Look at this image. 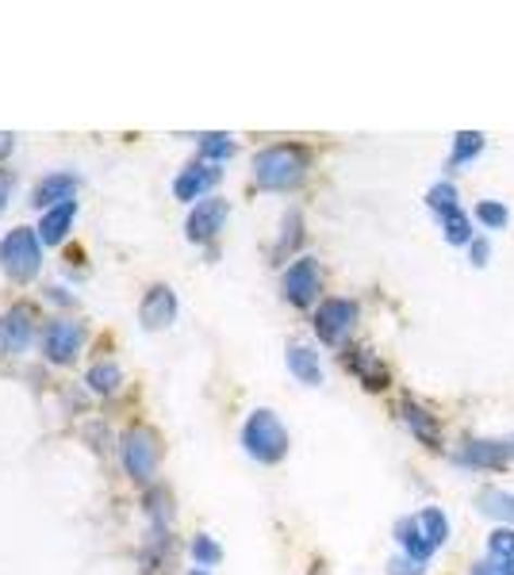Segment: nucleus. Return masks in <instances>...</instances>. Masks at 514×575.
<instances>
[{
    "label": "nucleus",
    "mask_w": 514,
    "mask_h": 575,
    "mask_svg": "<svg viewBox=\"0 0 514 575\" xmlns=\"http://www.w3.org/2000/svg\"><path fill=\"white\" fill-rule=\"evenodd\" d=\"M418 526H423V534L430 537L434 549H441V545L449 541V518L438 511V507H426V511H418Z\"/></svg>",
    "instance_id": "obj_27"
},
{
    "label": "nucleus",
    "mask_w": 514,
    "mask_h": 575,
    "mask_svg": "<svg viewBox=\"0 0 514 575\" xmlns=\"http://www.w3.org/2000/svg\"><path fill=\"white\" fill-rule=\"evenodd\" d=\"M85 384H89V391H97V396H115L123 384V368L115 365V361H97V365L89 368V376H85Z\"/></svg>",
    "instance_id": "obj_23"
},
{
    "label": "nucleus",
    "mask_w": 514,
    "mask_h": 575,
    "mask_svg": "<svg viewBox=\"0 0 514 575\" xmlns=\"http://www.w3.org/2000/svg\"><path fill=\"white\" fill-rule=\"evenodd\" d=\"M488 560L496 567H503L506 575H514V526H499L488 537Z\"/></svg>",
    "instance_id": "obj_22"
},
{
    "label": "nucleus",
    "mask_w": 514,
    "mask_h": 575,
    "mask_svg": "<svg viewBox=\"0 0 514 575\" xmlns=\"http://www.w3.org/2000/svg\"><path fill=\"white\" fill-rule=\"evenodd\" d=\"M361 318V308L353 300H342V296H330V300L318 303L315 311V334L318 341H327V346H342L346 338L353 334Z\"/></svg>",
    "instance_id": "obj_5"
},
{
    "label": "nucleus",
    "mask_w": 514,
    "mask_h": 575,
    "mask_svg": "<svg viewBox=\"0 0 514 575\" xmlns=\"http://www.w3.org/2000/svg\"><path fill=\"white\" fill-rule=\"evenodd\" d=\"M473 575H506V572L491 564V560H480V564H473Z\"/></svg>",
    "instance_id": "obj_35"
},
{
    "label": "nucleus",
    "mask_w": 514,
    "mask_h": 575,
    "mask_svg": "<svg viewBox=\"0 0 514 575\" xmlns=\"http://www.w3.org/2000/svg\"><path fill=\"white\" fill-rule=\"evenodd\" d=\"M12 150H16V138H12L9 130H0V162H4V158H9Z\"/></svg>",
    "instance_id": "obj_34"
},
{
    "label": "nucleus",
    "mask_w": 514,
    "mask_h": 575,
    "mask_svg": "<svg viewBox=\"0 0 514 575\" xmlns=\"http://www.w3.org/2000/svg\"><path fill=\"white\" fill-rule=\"evenodd\" d=\"M396 541L403 545V552H408L411 560H415V564H430V557L438 549H434L430 545V537L423 534V526H418V514H408V518H400L396 522Z\"/></svg>",
    "instance_id": "obj_18"
},
{
    "label": "nucleus",
    "mask_w": 514,
    "mask_h": 575,
    "mask_svg": "<svg viewBox=\"0 0 514 575\" xmlns=\"http://www.w3.org/2000/svg\"><path fill=\"white\" fill-rule=\"evenodd\" d=\"M85 346V326L77 318H50L42 326V357L50 365H74Z\"/></svg>",
    "instance_id": "obj_6"
},
{
    "label": "nucleus",
    "mask_w": 514,
    "mask_h": 575,
    "mask_svg": "<svg viewBox=\"0 0 514 575\" xmlns=\"http://www.w3.org/2000/svg\"><path fill=\"white\" fill-rule=\"evenodd\" d=\"M484 150V135L480 130H461L453 138V154H449V170H457V165H468L476 154Z\"/></svg>",
    "instance_id": "obj_25"
},
{
    "label": "nucleus",
    "mask_w": 514,
    "mask_h": 575,
    "mask_svg": "<svg viewBox=\"0 0 514 575\" xmlns=\"http://www.w3.org/2000/svg\"><path fill=\"white\" fill-rule=\"evenodd\" d=\"M280 292L292 308H311L323 292V265L315 258H296L285 268V280H280Z\"/></svg>",
    "instance_id": "obj_7"
},
{
    "label": "nucleus",
    "mask_w": 514,
    "mask_h": 575,
    "mask_svg": "<svg viewBox=\"0 0 514 575\" xmlns=\"http://www.w3.org/2000/svg\"><path fill=\"white\" fill-rule=\"evenodd\" d=\"M441 227H446L449 246H473V223L461 208H453L449 215H441Z\"/></svg>",
    "instance_id": "obj_26"
},
{
    "label": "nucleus",
    "mask_w": 514,
    "mask_h": 575,
    "mask_svg": "<svg viewBox=\"0 0 514 575\" xmlns=\"http://www.w3.org/2000/svg\"><path fill=\"white\" fill-rule=\"evenodd\" d=\"M188 575H208V572H204V567H192V572H188Z\"/></svg>",
    "instance_id": "obj_37"
},
{
    "label": "nucleus",
    "mask_w": 514,
    "mask_h": 575,
    "mask_svg": "<svg viewBox=\"0 0 514 575\" xmlns=\"http://www.w3.org/2000/svg\"><path fill=\"white\" fill-rule=\"evenodd\" d=\"M453 461L465 464V468H503L511 464L503 441H465V446L453 453Z\"/></svg>",
    "instance_id": "obj_15"
},
{
    "label": "nucleus",
    "mask_w": 514,
    "mask_h": 575,
    "mask_svg": "<svg viewBox=\"0 0 514 575\" xmlns=\"http://www.w3.org/2000/svg\"><path fill=\"white\" fill-rule=\"evenodd\" d=\"M426 567L423 564H415L411 557H396L392 564H388V575H423Z\"/></svg>",
    "instance_id": "obj_31"
},
{
    "label": "nucleus",
    "mask_w": 514,
    "mask_h": 575,
    "mask_svg": "<svg viewBox=\"0 0 514 575\" xmlns=\"http://www.w3.org/2000/svg\"><path fill=\"white\" fill-rule=\"evenodd\" d=\"M42 268V238L35 227H16L0 238V273L12 284H32Z\"/></svg>",
    "instance_id": "obj_3"
},
{
    "label": "nucleus",
    "mask_w": 514,
    "mask_h": 575,
    "mask_svg": "<svg viewBox=\"0 0 514 575\" xmlns=\"http://www.w3.org/2000/svg\"><path fill=\"white\" fill-rule=\"evenodd\" d=\"M35 334H39V323H35L32 303H16V308L4 311V318H0V346L9 353H24L35 341Z\"/></svg>",
    "instance_id": "obj_11"
},
{
    "label": "nucleus",
    "mask_w": 514,
    "mask_h": 575,
    "mask_svg": "<svg viewBox=\"0 0 514 575\" xmlns=\"http://www.w3.org/2000/svg\"><path fill=\"white\" fill-rule=\"evenodd\" d=\"M77 188H82V177L77 173H66V170H58V173H47L42 180H35L32 188V203L39 211H50V208H62V203H74Z\"/></svg>",
    "instance_id": "obj_12"
},
{
    "label": "nucleus",
    "mask_w": 514,
    "mask_h": 575,
    "mask_svg": "<svg viewBox=\"0 0 514 575\" xmlns=\"http://www.w3.org/2000/svg\"><path fill=\"white\" fill-rule=\"evenodd\" d=\"M426 203H430L434 215H449V211H453V208H461V203H457V188L449 185V180L434 185L430 192H426Z\"/></svg>",
    "instance_id": "obj_29"
},
{
    "label": "nucleus",
    "mask_w": 514,
    "mask_h": 575,
    "mask_svg": "<svg viewBox=\"0 0 514 575\" xmlns=\"http://www.w3.org/2000/svg\"><path fill=\"white\" fill-rule=\"evenodd\" d=\"M488 253H491L488 238H473V265H488Z\"/></svg>",
    "instance_id": "obj_33"
},
{
    "label": "nucleus",
    "mask_w": 514,
    "mask_h": 575,
    "mask_svg": "<svg viewBox=\"0 0 514 575\" xmlns=\"http://www.w3.org/2000/svg\"><path fill=\"white\" fill-rule=\"evenodd\" d=\"M227 220H230V203L223 200V196H208V200H200L197 208L188 211L185 238L197 246L215 242V238L223 235V227H227Z\"/></svg>",
    "instance_id": "obj_8"
},
{
    "label": "nucleus",
    "mask_w": 514,
    "mask_h": 575,
    "mask_svg": "<svg viewBox=\"0 0 514 575\" xmlns=\"http://www.w3.org/2000/svg\"><path fill=\"white\" fill-rule=\"evenodd\" d=\"M400 414H403V422H408V429L415 434L418 441H423V446L441 449V426H438V418H434V414L426 411L423 403H415V399H403Z\"/></svg>",
    "instance_id": "obj_19"
},
{
    "label": "nucleus",
    "mask_w": 514,
    "mask_h": 575,
    "mask_svg": "<svg viewBox=\"0 0 514 575\" xmlns=\"http://www.w3.org/2000/svg\"><path fill=\"white\" fill-rule=\"evenodd\" d=\"M346 365H350V373L358 376L368 391H384L392 384V373H388V365H384L373 349H350V353H346Z\"/></svg>",
    "instance_id": "obj_14"
},
{
    "label": "nucleus",
    "mask_w": 514,
    "mask_h": 575,
    "mask_svg": "<svg viewBox=\"0 0 514 575\" xmlns=\"http://www.w3.org/2000/svg\"><path fill=\"white\" fill-rule=\"evenodd\" d=\"M503 446H506V457H511V461H514V438H506Z\"/></svg>",
    "instance_id": "obj_36"
},
{
    "label": "nucleus",
    "mask_w": 514,
    "mask_h": 575,
    "mask_svg": "<svg viewBox=\"0 0 514 575\" xmlns=\"http://www.w3.org/2000/svg\"><path fill=\"white\" fill-rule=\"evenodd\" d=\"M12 188H16V177H12V170H0V215L9 211V203H12Z\"/></svg>",
    "instance_id": "obj_32"
},
{
    "label": "nucleus",
    "mask_w": 514,
    "mask_h": 575,
    "mask_svg": "<svg viewBox=\"0 0 514 575\" xmlns=\"http://www.w3.org/2000/svg\"><path fill=\"white\" fill-rule=\"evenodd\" d=\"M220 165L212 162H188L185 170L173 177V196H177L180 203H192L197 208L200 200H208V192H212L215 185H220Z\"/></svg>",
    "instance_id": "obj_10"
},
{
    "label": "nucleus",
    "mask_w": 514,
    "mask_h": 575,
    "mask_svg": "<svg viewBox=\"0 0 514 575\" xmlns=\"http://www.w3.org/2000/svg\"><path fill=\"white\" fill-rule=\"evenodd\" d=\"M476 220H480L488 230H503L511 215H506L503 203H496V200H480V203H476Z\"/></svg>",
    "instance_id": "obj_30"
},
{
    "label": "nucleus",
    "mask_w": 514,
    "mask_h": 575,
    "mask_svg": "<svg viewBox=\"0 0 514 575\" xmlns=\"http://www.w3.org/2000/svg\"><path fill=\"white\" fill-rule=\"evenodd\" d=\"M188 552H192V560H197V567H215L223 560V549H220V541H215L212 534H197L192 541H188Z\"/></svg>",
    "instance_id": "obj_28"
},
{
    "label": "nucleus",
    "mask_w": 514,
    "mask_h": 575,
    "mask_svg": "<svg viewBox=\"0 0 514 575\" xmlns=\"http://www.w3.org/2000/svg\"><path fill=\"white\" fill-rule=\"evenodd\" d=\"M300 242H303V215L292 208V211L285 215V223H280V242H277V250H273V258L285 261L288 253L300 250Z\"/></svg>",
    "instance_id": "obj_24"
},
{
    "label": "nucleus",
    "mask_w": 514,
    "mask_h": 575,
    "mask_svg": "<svg viewBox=\"0 0 514 575\" xmlns=\"http://www.w3.org/2000/svg\"><path fill=\"white\" fill-rule=\"evenodd\" d=\"M288 446H292V438H288V429L277 418V411H269V407L250 411V418L242 422V449L250 461L280 464L288 457Z\"/></svg>",
    "instance_id": "obj_2"
},
{
    "label": "nucleus",
    "mask_w": 514,
    "mask_h": 575,
    "mask_svg": "<svg viewBox=\"0 0 514 575\" xmlns=\"http://www.w3.org/2000/svg\"><path fill=\"white\" fill-rule=\"evenodd\" d=\"M476 511L488 514V518H499L503 526H514V495L499 491V487H484L476 495Z\"/></svg>",
    "instance_id": "obj_20"
},
{
    "label": "nucleus",
    "mask_w": 514,
    "mask_h": 575,
    "mask_svg": "<svg viewBox=\"0 0 514 575\" xmlns=\"http://www.w3.org/2000/svg\"><path fill=\"white\" fill-rule=\"evenodd\" d=\"M177 311H180V303H177V292H173L170 284H150L147 296H142V303H139L142 330H150V334L170 330V326L177 323Z\"/></svg>",
    "instance_id": "obj_9"
},
{
    "label": "nucleus",
    "mask_w": 514,
    "mask_h": 575,
    "mask_svg": "<svg viewBox=\"0 0 514 575\" xmlns=\"http://www.w3.org/2000/svg\"><path fill=\"white\" fill-rule=\"evenodd\" d=\"M308 177V150L292 147V142H277L265 147L253 158V185L262 192H292Z\"/></svg>",
    "instance_id": "obj_1"
},
{
    "label": "nucleus",
    "mask_w": 514,
    "mask_h": 575,
    "mask_svg": "<svg viewBox=\"0 0 514 575\" xmlns=\"http://www.w3.org/2000/svg\"><path fill=\"white\" fill-rule=\"evenodd\" d=\"M77 223V200L74 203H62V208H50L42 211V220H39V238L42 246H62L70 238V230H74Z\"/></svg>",
    "instance_id": "obj_17"
},
{
    "label": "nucleus",
    "mask_w": 514,
    "mask_h": 575,
    "mask_svg": "<svg viewBox=\"0 0 514 575\" xmlns=\"http://www.w3.org/2000/svg\"><path fill=\"white\" fill-rule=\"evenodd\" d=\"M120 461H123V472H127L135 484H150V479L158 476V464H162V438H158L150 426L123 429Z\"/></svg>",
    "instance_id": "obj_4"
},
{
    "label": "nucleus",
    "mask_w": 514,
    "mask_h": 575,
    "mask_svg": "<svg viewBox=\"0 0 514 575\" xmlns=\"http://www.w3.org/2000/svg\"><path fill=\"white\" fill-rule=\"evenodd\" d=\"M235 150H238L235 135H223V130H208V135H200V162H212V165L230 162Z\"/></svg>",
    "instance_id": "obj_21"
},
{
    "label": "nucleus",
    "mask_w": 514,
    "mask_h": 575,
    "mask_svg": "<svg viewBox=\"0 0 514 575\" xmlns=\"http://www.w3.org/2000/svg\"><path fill=\"white\" fill-rule=\"evenodd\" d=\"M142 502H147V518H150V541L170 549L173 518H177V514H173V495L165 491V487H150Z\"/></svg>",
    "instance_id": "obj_13"
},
{
    "label": "nucleus",
    "mask_w": 514,
    "mask_h": 575,
    "mask_svg": "<svg viewBox=\"0 0 514 575\" xmlns=\"http://www.w3.org/2000/svg\"><path fill=\"white\" fill-rule=\"evenodd\" d=\"M285 365H288V373H292L300 384H308V388H318V384H323V365H318V353L311 346H303V341H288Z\"/></svg>",
    "instance_id": "obj_16"
}]
</instances>
